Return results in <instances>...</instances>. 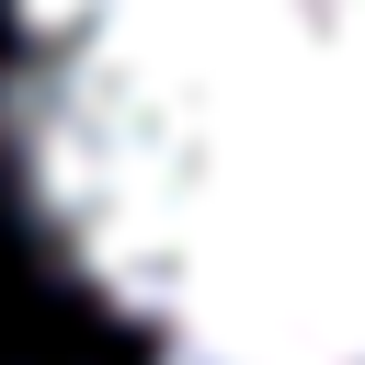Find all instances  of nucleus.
<instances>
[{"label": "nucleus", "mask_w": 365, "mask_h": 365, "mask_svg": "<svg viewBox=\"0 0 365 365\" xmlns=\"http://www.w3.org/2000/svg\"><path fill=\"white\" fill-rule=\"evenodd\" d=\"M0 194L148 365H365V0H0Z\"/></svg>", "instance_id": "nucleus-1"}]
</instances>
